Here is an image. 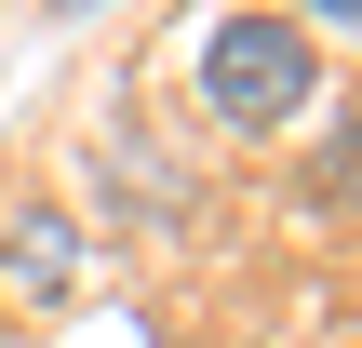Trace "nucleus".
<instances>
[{"label":"nucleus","mask_w":362,"mask_h":348,"mask_svg":"<svg viewBox=\"0 0 362 348\" xmlns=\"http://www.w3.org/2000/svg\"><path fill=\"white\" fill-rule=\"evenodd\" d=\"M309 188L362 215V107H336V121H322V148H309Z\"/></svg>","instance_id":"nucleus-3"},{"label":"nucleus","mask_w":362,"mask_h":348,"mask_svg":"<svg viewBox=\"0 0 362 348\" xmlns=\"http://www.w3.org/2000/svg\"><path fill=\"white\" fill-rule=\"evenodd\" d=\"M188 67H202V107H215L228 134H282V121L322 107V54H309L296 13H215V27L188 40Z\"/></svg>","instance_id":"nucleus-1"},{"label":"nucleus","mask_w":362,"mask_h":348,"mask_svg":"<svg viewBox=\"0 0 362 348\" xmlns=\"http://www.w3.org/2000/svg\"><path fill=\"white\" fill-rule=\"evenodd\" d=\"M81 268H94V241H81V215H54V201H13L0 215V282L13 295H81Z\"/></svg>","instance_id":"nucleus-2"},{"label":"nucleus","mask_w":362,"mask_h":348,"mask_svg":"<svg viewBox=\"0 0 362 348\" xmlns=\"http://www.w3.org/2000/svg\"><path fill=\"white\" fill-rule=\"evenodd\" d=\"M322 13H362V0H322Z\"/></svg>","instance_id":"nucleus-4"}]
</instances>
